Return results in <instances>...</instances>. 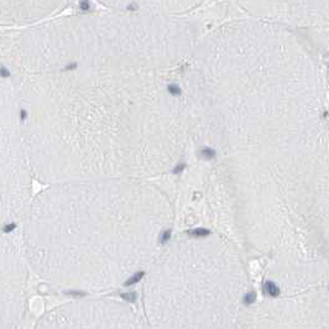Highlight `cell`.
<instances>
[{
	"label": "cell",
	"mask_w": 329,
	"mask_h": 329,
	"mask_svg": "<svg viewBox=\"0 0 329 329\" xmlns=\"http://www.w3.org/2000/svg\"><path fill=\"white\" fill-rule=\"evenodd\" d=\"M264 290H265V292L267 295H270L271 297H276L278 293H280V290H278V287L276 286L274 282H271V281H267L265 283V286H264Z\"/></svg>",
	"instance_id": "cell-1"
},
{
	"label": "cell",
	"mask_w": 329,
	"mask_h": 329,
	"mask_svg": "<svg viewBox=\"0 0 329 329\" xmlns=\"http://www.w3.org/2000/svg\"><path fill=\"white\" fill-rule=\"evenodd\" d=\"M209 230L204 228H198V229H193V230H189L188 234L192 235V236H196V238H204L207 235H209Z\"/></svg>",
	"instance_id": "cell-2"
},
{
	"label": "cell",
	"mask_w": 329,
	"mask_h": 329,
	"mask_svg": "<svg viewBox=\"0 0 329 329\" xmlns=\"http://www.w3.org/2000/svg\"><path fill=\"white\" fill-rule=\"evenodd\" d=\"M201 155L204 160H212V159L215 157V151H214L213 149H209V147H204L201 151Z\"/></svg>",
	"instance_id": "cell-3"
},
{
	"label": "cell",
	"mask_w": 329,
	"mask_h": 329,
	"mask_svg": "<svg viewBox=\"0 0 329 329\" xmlns=\"http://www.w3.org/2000/svg\"><path fill=\"white\" fill-rule=\"evenodd\" d=\"M142 276H144V272L142 271H141V272H137V274H135L133 277H130L126 282H125V286H131V285H134V283H136V282H139L141 278H142Z\"/></svg>",
	"instance_id": "cell-4"
},
{
	"label": "cell",
	"mask_w": 329,
	"mask_h": 329,
	"mask_svg": "<svg viewBox=\"0 0 329 329\" xmlns=\"http://www.w3.org/2000/svg\"><path fill=\"white\" fill-rule=\"evenodd\" d=\"M121 298L128 301V302H134L136 301V293L135 292H129V293H123L121 295Z\"/></svg>",
	"instance_id": "cell-5"
},
{
	"label": "cell",
	"mask_w": 329,
	"mask_h": 329,
	"mask_svg": "<svg viewBox=\"0 0 329 329\" xmlns=\"http://www.w3.org/2000/svg\"><path fill=\"white\" fill-rule=\"evenodd\" d=\"M167 89H168V92L172 94V95H178V94L181 93L180 87L176 86V84H170L168 87H167Z\"/></svg>",
	"instance_id": "cell-6"
},
{
	"label": "cell",
	"mask_w": 329,
	"mask_h": 329,
	"mask_svg": "<svg viewBox=\"0 0 329 329\" xmlns=\"http://www.w3.org/2000/svg\"><path fill=\"white\" fill-rule=\"evenodd\" d=\"M254 301H255V293H254V292H251V293H248L246 296L244 297L245 304H250V303H253Z\"/></svg>",
	"instance_id": "cell-7"
},
{
	"label": "cell",
	"mask_w": 329,
	"mask_h": 329,
	"mask_svg": "<svg viewBox=\"0 0 329 329\" xmlns=\"http://www.w3.org/2000/svg\"><path fill=\"white\" fill-rule=\"evenodd\" d=\"M89 8H90V5H89V1H88V0H81L79 1V9L83 10V11H88Z\"/></svg>",
	"instance_id": "cell-8"
},
{
	"label": "cell",
	"mask_w": 329,
	"mask_h": 329,
	"mask_svg": "<svg viewBox=\"0 0 329 329\" xmlns=\"http://www.w3.org/2000/svg\"><path fill=\"white\" fill-rule=\"evenodd\" d=\"M170 238H171V230H165L163 234L161 235V239H160V240H161V243H162V244H165L166 241H168Z\"/></svg>",
	"instance_id": "cell-9"
},
{
	"label": "cell",
	"mask_w": 329,
	"mask_h": 329,
	"mask_svg": "<svg viewBox=\"0 0 329 329\" xmlns=\"http://www.w3.org/2000/svg\"><path fill=\"white\" fill-rule=\"evenodd\" d=\"M186 168V163H180V165H177L176 167H175V170H173V173H180V172H182Z\"/></svg>",
	"instance_id": "cell-10"
},
{
	"label": "cell",
	"mask_w": 329,
	"mask_h": 329,
	"mask_svg": "<svg viewBox=\"0 0 329 329\" xmlns=\"http://www.w3.org/2000/svg\"><path fill=\"white\" fill-rule=\"evenodd\" d=\"M14 229H15V224H8V225L4 227V231L5 233H10V231H13Z\"/></svg>",
	"instance_id": "cell-11"
},
{
	"label": "cell",
	"mask_w": 329,
	"mask_h": 329,
	"mask_svg": "<svg viewBox=\"0 0 329 329\" xmlns=\"http://www.w3.org/2000/svg\"><path fill=\"white\" fill-rule=\"evenodd\" d=\"M69 295H72V296H76V297H79V296H86V293H82V292H73V291H71V292H69Z\"/></svg>",
	"instance_id": "cell-12"
},
{
	"label": "cell",
	"mask_w": 329,
	"mask_h": 329,
	"mask_svg": "<svg viewBox=\"0 0 329 329\" xmlns=\"http://www.w3.org/2000/svg\"><path fill=\"white\" fill-rule=\"evenodd\" d=\"M1 76H3V77H8V76H9V73H8V71H6V68H5V67H3V68H1Z\"/></svg>",
	"instance_id": "cell-13"
},
{
	"label": "cell",
	"mask_w": 329,
	"mask_h": 329,
	"mask_svg": "<svg viewBox=\"0 0 329 329\" xmlns=\"http://www.w3.org/2000/svg\"><path fill=\"white\" fill-rule=\"evenodd\" d=\"M77 67V65L76 63H73V65H71V66H67L66 67V69H72V68H76Z\"/></svg>",
	"instance_id": "cell-14"
},
{
	"label": "cell",
	"mask_w": 329,
	"mask_h": 329,
	"mask_svg": "<svg viewBox=\"0 0 329 329\" xmlns=\"http://www.w3.org/2000/svg\"><path fill=\"white\" fill-rule=\"evenodd\" d=\"M25 118H26V112L22 110V112H21V120H25Z\"/></svg>",
	"instance_id": "cell-15"
}]
</instances>
